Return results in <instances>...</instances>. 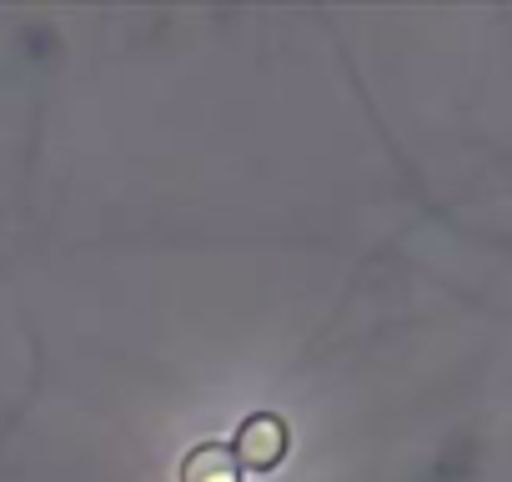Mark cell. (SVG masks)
<instances>
[{
    "label": "cell",
    "mask_w": 512,
    "mask_h": 482,
    "mask_svg": "<svg viewBox=\"0 0 512 482\" xmlns=\"http://www.w3.org/2000/svg\"><path fill=\"white\" fill-rule=\"evenodd\" d=\"M287 452V427L277 417H251L246 432H241V457L251 467H272L277 457Z\"/></svg>",
    "instance_id": "6da1fadb"
},
{
    "label": "cell",
    "mask_w": 512,
    "mask_h": 482,
    "mask_svg": "<svg viewBox=\"0 0 512 482\" xmlns=\"http://www.w3.org/2000/svg\"><path fill=\"white\" fill-rule=\"evenodd\" d=\"M186 482H236V477H231L226 452H221V447H206V452H196V457L186 462Z\"/></svg>",
    "instance_id": "7a4b0ae2"
}]
</instances>
